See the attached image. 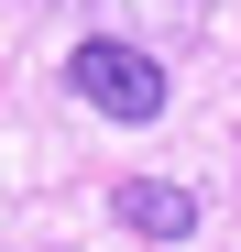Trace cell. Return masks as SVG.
Instances as JSON below:
<instances>
[{"mask_svg":"<svg viewBox=\"0 0 241 252\" xmlns=\"http://www.w3.org/2000/svg\"><path fill=\"white\" fill-rule=\"evenodd\" d=\"M66 88L88 99L99 121H153V110H165V66H153L143 44H120V33H88V44L66 55Z\"/></svg>","mask_w":241,"mask_h":252,"instance_id":"cell-1","label":"cell"},{"mask_svg":"<svg viewBox=\"0 0 241 252\" xmlns=\"http://www.w3.org/2000/svg\"><path fill=\"white\" fill-rule=\"evenodd\" d=\"M120 230H143V241H186V230H197V187L132 176V187H120Z\"/></svg>","mask_w":241,"mask_h":252,"instance_id":"cell-2","label":"cell"}]
</instances>
